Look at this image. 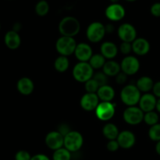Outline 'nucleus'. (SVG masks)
<instances>
[{"mask_svg": "<svg viewBox=\"0 0 160 160\" xmlns=\"http://www.w3.org/2000/svg\"><path fill=\"white\" fill-rule=\"evenodd\" d=\"M96 93L100 101H112L115 97V90L108 84L100 86Z\"/></svg>", "mask_w": 160, "mask_h": 160, "instance_id": "21", "label": "nucleus"}, {"mask_svg": "<svg viewBox=\"0 0 160 160\" xmlns=\"http://www.w3.org/2000/svg\"><path fill=\"white\" fill-rule=\"evenodd\" d=\"M100 103L97 93H86L81 98V107L86 111H92L96 109L97 106Z\"/></svg>", "mask_w": 160, "mask_h": 160, "instance_id": "13", "label": "nucleus"}, {"mask_svg": "<svg viewBox=\"0 0 160 160\" xmlns=\"http://www.w3.org/2000/svg\"><path fill=\"white\" fill-rule=\"evenodd\" d=\"M126 14L124 7L120 3H111L106 7L105 15L109 20L113 22L123 20Z\"/></svg>", "mask_w": 160, "mask_h": 160, "instance_id": "11", "label": "nucleus"}, {"mask_svg": "<svg viewBox=\"0 0 160 160\" xmlns=\"http://www.w3.org/2000/svg\"><path fill=\"white\" fill-rule=\"evenodd\" d=\"M136 86L141 92L148 93L152 90L154 86L152 78L148 76H142L137 80Z\"/></svg>", "mask_w": 160, "mask_h": 160, "instance_id": "24", "label": "nucleus"}, {"mask_svg": "<svg viewBox=\"0 0 160 160\" xmlns=\"http://www.w3.org/2000/svg\"><path fill=\"white\" fill-rule=\"evenodd\" d=\"M156 109L157 110V111H159V112L160 113V98L158 99L157 102H156Z\"/></svg>", "mask_w": 160, "mask_h": 160, "instance_id": "44", "label": "nucleus"}, {"mask_svg": "<svg viewBox=\"0 0 160 160\" xmlns=\"http://www.w3.org/2000/svg\"><path fill=\"white\" fill-rule=\"evenodd\" d=\"M106 147H107L108 150L109 152H117L119 148H120V145H119V143L117 141V140H109L108 141L107 144H106Z\"/></svg>", "mask_w": 160, "mask_h": 160, "instance_id": "35", "label": "nucleus"}, {"mask_svg": "<svg viewBox=\"0 0 160 160\" xmlns=\"http://www.w3.org/2000/svg\"><path fill=\"white\" fill-rule=\"evenodd\" d=\"M153 94L156 96V97H159L160 98V81L156 82V83H154V86L152 88Z\"/></svg>", "mask_w": 160, "mask_h": 160, "instance_id": "38", "label": "nucleus"}, {"mask_svg": "<svg viewBox=\"0 0 160 160\" xmlns=\"http://www.w3.org/2000/svg\"><path fill=\"white\" fill-rule=\"evenodd\" d=\"M102 72L108 77H115L121 72L120 64L113 60H109L106 61L104 66L102 67Z\"/></svg>", "mask_w": 160, "mask_h": 160, "instance_id": "22", "label": "nucleus"}, {"mask_svg": "<svg viewBox=\"0 0 160 160\" xmlns=\"http://www.w3.org/2000/svg\"><path fill=\"white\" fill-rule=\"evenodd\" d=\"M17 89L22 95H31L34 89V82L28 77H22L17 81Z\"/></svg>", "mask_w": 160, "mask_h": 160, "instance_id": "18", "label": "nucleus"}, {"mask_svg": "<svg viewBox=\"0 0 160 160\" xmlns=\"http://www.w3.org/2000/svg\"><path fill=\"white\" fill-rule=\"evenodd\" d=\"M120 50L123 54L129 55L131 53L132 50V42H122V43L120 45Z\"/></svg>", "mask_w": 160, "mask_h": 160, "instance_id": "33", "label": "nucleus"}, {"mask_svg": "<svg viewBox=\"0 0 160 160\" xmlns=\"http://www.w3.org/2000/svg\"><path fill=\"white\" fill-rule=\"evenodd\" d=\"M50 9L49 4L46 0H40L38 2L34 7V10L39 17H45L48 13Z\"/></svg>", "mask_w": 160, "mask_h": 160, "instance_id": "27", "label": "nucleus"}, {"mask_svg": "<svg viewBox=\"0 0 160 160\" xmlns=\"http://www.w3.org/2000/svg\"><path fill=\"white\" fill-rule=\"evenodd\" d=\"M31 155L25 150H20L16 153L15 160H31Z\"/></svg>", "mask_w": 160, "mask_h": 160, "instance_id": "34", "label": "nucleus"}, {"mask_svg": "<svg viewBox=\"0 0 160 160\" xmlns=\"http://www.w3.org/2000/svg\"><path fill=\"white\" fill-rule=\"evenodd\" d=\"M148 136L153 141L157 142L160 141V123L158 122L157 124L150 126L148 130Z\"/></svg>", "mask_w": 160, "mask_h": 160, "instance_id": "30", "label": "nucleus"}, {"mask_svg": "<svg viewBox=\"0 0 160 160\" xmlns=\"http://www.w3.org/2000/svg\"><path fill=\"white\" fill-rule=\"evenodd\" d=\"M106 33V26L99 21H94L91 23L86 30V36L88 39L93 43L101 42Z\"/></svg>", "mask_w": 160, "mask_h": 160, "instance_id": "6", "label": "nucleus"}, {"mask_svg": "<svg viewBox=\"0 0 160 160\" xmlns=\"http://www.w3.org/2000/svg\"><path fill=\"white\" fill-rule=\"evenodd\" d=\"M106 61V58L101 53H95V54L92 55V57L89 60L88 63L95 70V69L102 68Z\"/></svg>", "mask_w": 160, "mask_h": 160, "instance_id": "26", "label": "nucleus"}, {"mask_svg": "<svg viewBox=\"0 0 160 160\" xmlns=\"http://www.w3.org/2000/svg\"><path fill=\"white\" fill-rule=\"evenodd\" d=\"M152 15L156 17H160V3H155L150 8Z\"/></svg>", "mask_w": 160, "mask_h": 160, "instance_id": "36", "label": "nucleus"}, {"mask_svg": "<svg viewBox=\"0 0 160 160\" xmlns=\"http://www.w3.org/2000/svg\"><path fill=\"white\" fill-rule=\"evenodd\" d=\"M111 2V3H119L120 0H109Z\"/></svg>", "mask_w": 160, "mask_h": 160, "instance_id": "45", "label": "nucleus"}, {"mask_svg": "<svg viewBox=\"0 0 160 160\" xmlns=\"http://www.w3.org/2000/svg\"><path fill=\"white\" fill-rule=\"evenodd\" d=\"M81 24L74 17L67 16L63 17L59 24V31L62 35L73 37L79 33Z\"/></svg>", "mask_w": 160, "mask_h": 160, "instance_id": "1", "label": "nucleus"}, {"mask_svg": "<svg viewBox=\"0 0 160 160\" xmlns=\"http://www.w3.org/2000/svg\"><path fill=\"white\" fill-rule=\"evenodd\" d=\"M119 133H120V130L117 125H115L114 123H111V122L106 123L102 128L103 136L109 141V140H117Z\"/></svg>", "mask_w": 160, "mask_h": 160, "instance_id": "23", "label": "nucleus"}, {"mask_svg": "<svg viewBox=\"0 0 160 160\" xmlns=\"http://www.w3.org/2000/svg\"><path fill=\"white\" fill-rule=\"evenodd\" d=\"M125 1L130 2V3H132V2H135V1H137V0H125Z\"/></svg>", "mask_w": 160, "mask_h": 160, "instance_id": "46", "label": "nucleus"}, {"mask_svg": "<svg viewBox=\"0 0 160 160\" xmlns=\"http://www.w3.org/2000/svg\"><path fill=\"white\" fill-rule=\"evenodd\" d=\"M94 75V69L88 62L79 61L73 68V76L76 81L84 83Z\"/></svg>", "mask_w": 160, "mask_h": 160, "instance_id": "3", "label": "nucleus"}, {"mask_svg": "<svg viewBox=\"0 0 160 160\" xmlns=\"http://www.w3.org/2000/svg\"><path fill=\"white\" fill-rule=\"evenodd\" d=\"M156 152H157L158 155H160V141H157V143H156Z\"/></svg>", "mask_w": 160, "mask_h": 160, "instance_id": "43", "label": "nucleus"}, {"mask_svg": "<svg viewBox=\"0 0 160 160\" xmlns=\"http://www.w3.org/2000/svg\"><path fill=\"white\" fill-rule=\"evenodd\" d=\"M95 111L96 117L99 120L106 122L112 119L116 112V104L112 101H100Z\"/></svg>", "mask_w": 160, "mask_h": 160, "instance_id": "8", "label": "nucleus"}, {"mask_svg": "<svg viewBox=\"0 0 160 160\" xmlns=\"http://www.w3.org/2000/svg\"><path fill=\"white\" fill-rule=\"evenodd\" d=\"M74 55L79 61L88 62L93 55V51L89 44L86 42H81L77 45Z\"/></svg>", "mask_w": 160, "mask_h": 160, "instance_id": "14", "label": "nucleus"}, {"mask_svg": "<svg viewBox=\"0 0 160 160\" xmlns=\"http://www.w3.org/2000/svg\"><path fill=\"white\" fill-rule=\"evenodd\" d=\"M144 122L150 126L157 124L159 122V115L154 111L145 112L144 115Z\"/></svg>", "mask_w": 160, "mask_h": 160, "instance_id": "29", "label": "nucleus"}, {"mask_svg": "<svg viewBox=\"0 0 160 160\" xmlns=\"http://www.w3.org/2000/svg\"><path fill=\"white\" fill-rule=\"evenodd\" d=\"M105 26H106V33L113 32V31H114V26L112 24H108L105 25Z\"/></svg>", "mask_w": 160, "mask_h": 160, "instance_id": "41", "label": "nucleus"}, {"mask_svg": "<svg viewBox=\"0 0 160 160\" xmlns=\"http://www.w3.org/2000/svg\"><path fill=\"white\" fill-rule=\"evenodd\" d=\"M20 28H21V25H20V23H16L15 24L13 25V28H12V30H14V31H17L18 32L19 31H20Z\"/></svg>", "mask_w": 160, "mask_h": 160, "instance_id": "42", "label": "nucleus"}, {"mask_svg": "<svg viewBox=\"0 0 160 160\" xmlns=\"http://www.w3.org/2000/svg\"><path fill=\"white\" fill-rule=\"evenodd\" d=\"M70 66V61L68 59V56H58L54 62V67L58 72H65Z\"/></svg>", "mask_w": 160, "mask_h": 160, "instance_id": "25", "label": "nucleus"}, {"mask_svg": "<svg viewBox=\"0 0 160 160\" xmlns=\"http://www.w3.org/2000/svg\"><path fill=\"white\" fill-rule=\"evenodd\" d=\"M132 50L138 56L146 55L150 50L149 42L144 38H137L132 42Z\"/></svg>", "mask_w": 160, "mask_h": 160, "instance_id": "19", "label": "nucleus"}, {"mask_svg": "<svg viewBox=\"0 0 160 160\" xmlns=\"http://www.w3.org/2000/svg\"><path fill=\"white\" fill-rule=\"evenodd\" d=\"M156 102H157V99L154 94L145 93L141 97L138 103L139 108L145 113L154 111L156 106Z\"/></svg>", "mask_w": 160, "mask_h": 160, "instance_id": "15", "label": "nucleus"}, {"mask_svg": "<svg viewBox=\"0 0 160 160\" xmlns=\"http://www.w3.org/2000/svg\"><path fill=\"white\" fill-rule=\"evenodd\" d=\"M76 40L73 37L62 35L56 42V51L62 56H69L73 54L77 47Z\"/></svg>", "mask_w": 160, "mask_h": 160, "instance_id": "4", "label": "nucleus"}, {"mask_svg": "<svg viewBox=\"0 0 160 160\" xmlns=\"http://www.w3.org/2000/svg\"><path fill=\"white\" fill-rule=\"evenodd\" d=\"M100 51H101L100 53L106 59L112 60L117 56V53H118V47L114 42L107 41L102 44Z\"/></svg>", "mask_w": 160, "mask_h": 160, "instance_id": "20", "label": "nucleus"}, {"mask_svg": "<svg viewBox=\"0 0 160 160\" xmlns=\"http://www.w3.org/2000/svg\"><path fill=\"white\" fill-rule=\"evenodd\" d=\"M4 42L8 49L15 50H17L21 45V38L17 31L10 30L5 34Z\"/></svg>", "mask_w": 160, "mask_h": 160, "instance_id": "17", "label": "nucleus"}, {"mask_svg": "<svg viewBox=\"0 0 160 160\" xmlns=\"http://www.w3.org/2000/svg\"><path fill=\"white\" fill-rule=\"evenodd\" d=\"M128 75H127V74H125L124 72H123L121 71V72L117 75V76H115L116 82L120 85L124 84V83L127 82V80H128Z\"/></svg>", "mask_w": 160, "mask_h": 160, "instance_id": "37", "label": "nucleus"}, {"mask_svg": "<svg viewBox=\"0 0 160 160\" xmlns=\"http://www.w3.org/2000/svg\"><path fill=\"white\" fill-rule=\"evenodd\" d=\"M31 160H50V158L45 154H37L33 155Z\"/></svg>", "mask_w": 160, "mask_h": 160, "instance_id": "39", "label": "nucleus"}, {"mask_svg": "<svg viewBox=\"0 0 160 160\" xmlns=\"http://www.w3.org/2000/svg\"><path fill=\"white\" fill-rule=\"evenodd\" d=\"M117 34L122 42H133L137 39V30L130 23L120 24L117 30Z\"/></svg>", "mask_w": 160, "mask_h": 160, "instance_id": "10", "label": "nucleus"}, {"mask_svg": "<svg viewBox=\"0 0 160 160\" xmlns=\"http://www.w3.org/2000/svg\"><path fill=\"white\" fill-rule=\"evenodd\" d=\"M58 131L60 132L63 136H65L67 133H69V132L70 131V127H69L67 125H66V124H61L59 130H58Z\"/></svg>", "mask_w": 160, "mask_h": 160, "instance_id": "40", "label": "nucleus"}, {"mask_svg": "<svg viewBox=\"0 0 160 160\" xmlns=\"http://www.w3.org/2000/svg\"><path fill=\"white\" fill-rule=\"evenodd\" d=\"M84 144V137L80 132L70 130L64 136V147L70 152H76L81 148Z\"/></svg>", "mask_w": 160, "mask_h": 160, "instance_id": "5", "label": "nucleus"}, {"mask_svg": "<svg viewBox=\"0 0 160 160\" xmlns=\"http://www.w3.org/2000/svg\"><path fill=\"white\" fill-rule=\"evenodd\" d=\"M53 160H70L71 159V152L67 150L66 147H62L54 151L52 155Z\"/></svg>", "mask_w": 160, "mask_h": 160, "instance_id": "28", "label": "nucleus"}, {"mask_svg": "<svg viewBox=\"0 0 160 160\" xmlns=\"http://www.w3.org/2000/svg\"><path fill=\"white\" fill-rule=\"evenodd\" d=\"M92 78L98 83V85H99L100 86L107 84L108 76L103 72H97V73L94 74Z\"/></svg>", "mask_w": 160, "mask_h": 160, "instance_id": "32", "label": "nucleus"}, {"mask_svg": "<svg viewBox=\"0 0 160 160\" xmlns=\"http://www.w3.org/2000/svg\"><path fill=\"white\" fill-rule=\"evenodd\" d=\"M117 140L120 147L124 149L131 148L136 142L135 135L130 130H123L120 132Z\"/></svg>", "mask_w": 160, "mask_h": 160, "instance_id": "16", "label": "nucleus"}, {"mask_svg": "<svg viewBox=\"0 0 160 160\" xmlns=\"http://www.w3.org/2000/svg\"><path fill=\"white\" fill-rule=\"evenodd\" d=\"M145 112L139 107L129 106L124 110L123 113V120L128 124L136 125L144 121Z\"/></svg>", "mask_w": 160, "mask_h": 160, "instance_id": "7", "label": "nucleus"}, {"mask_svg": "<svg viewBox=\"0 0 160 160\" xmlns=\"http://www.w3.org/2000/svg\"><path fill=\"white\" fill-rule=\"evenodd\" d=\"M141 97V91L136 85H127L120 92V99L122 102L128 107L137 105L139 103Z\"/></svg>", "mask_w": 160, "mask_h": 160, "instance_id": "2", "label": "nucleus"}, {"mask_svg": "<svg viewBox=\"0 0 160 160\" xmlns=\"http://www.w3.org/2000/svg\"><path fill=\"white\" fill-rule=\"evenodd\" d=\"M100 86L98 83L92 78L91 79L88 80L86 83H84V89H85L87 93H96L98 89H99Z\"/></svg>", "mask_w": 160, "mask_h": 160, "instance_id": "31", "label": "nucleus"}, {"mask_svg": "<svg viewBox=\"0 0 160 160\" xmlns=\"http://www.w3.org/2000/svg\"><path fill=\"white\" fill-rule=\"evenodd\" d=\"M121 71L128 75H134L140 69V62L136 56L128 55L120 63Z\"/></svg>", "mask_w": 160, "mask_h": 160, "instance_id": "9", "label": "nucleus"}, {"mask_svg": "<svg viewBox=\"0 0 160 160\" xmlns=\"http://www.w3.org/2000/svg\"><path fill=\"white\" fill-rule=\"evenodd\" d=\"M0 30H1V24H0Z\"/></svg>", "mask_w": 160, "mask_h": 160, "instance_id": "47", "label": "nucleus"}, {"mask_svg": "<svg viewBox=\"0 0 160 160\" xmlns=\"http://www.w3.org/2000/svg\"><path fill=\"white\" fill-rule=\"evenodd\" d=\"M45 141L48 148L56 151L63 147L64 136L58 130H53L47 133Z\"/></svg>", "mask_w": 160, "mask_h": 160, "instance_id": "12", "label": "nucleus"}]
</instances>
